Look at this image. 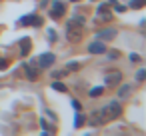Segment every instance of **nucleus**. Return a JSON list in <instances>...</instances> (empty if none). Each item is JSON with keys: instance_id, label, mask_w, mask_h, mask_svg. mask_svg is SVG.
I'll list each match as a JSON object with an SVG mask.
<instances>
[{"instance_id": "18", "label": "nucleus", "mask_w": 146, "mask_h": 136, "mask_svg": "<svg viewBox=\"0 0 146 136\" xmlns=\"http://www.w3.org/2000/svg\"><path fill=\"white\" fill-rule=\"evenodd\" d=\"M40 126L44 128V132H48V130H50V126H48V122H46V120H40Z\"/></svg>"}, {"instance_id": "11", "label": "nucleus", "mask_w": 146, "mask_h": 136, "mask_svg": "<svg viewBox=\"0 0 146 136\" xmlns=\"http://www.w3.org/2000/svg\"><path fill=\"white\" fill-rule=\"evenodd\" d=\"M26 76H28L30 80H36V76H38L36 68H32V66H26Z\"/></svg>"}, {"instance_id": "13", "label": "nucleus", "mask_w": 146, "mask_h": 136, "mask_svg": "<svg viewBox=\"0 0 146 136\" xmlns=\"http://www.w3.org/2000/svg\"><path fill=\"white\" fill-rule=\"evenodd\" d=\"M142 6H146V0H132L130 2V8H134V10H138Z\"/></svg>"}, {"instance_id": "8", "label": "nucleus", "mask_w": 146, "mask_h": 136, "mask_svg": "<svg viewBox=\"0 0 146 136\" xmlns=\"http://www.w3.org/2000/svg\"><path fill=\"white\" fill-rule=\"evenodd\" d=\"M130 94H132V88H130V84H124V86H120V90H118V98H120V100L128 98Z\"/></svg>"}, {"instance_id": "21", "label": "nucleus", "mask_w": 146, "mask_h": 136, "mask_svg": "<svg viewBox=\"0 0 146 136\" xmlns=\"http://www.w3.org/2000/svg\"><path fill=\"white\" fill-rule=\"evenodd\" d=\"M104 10H108V6L106 4H98V12H104Z\"/></svg>"}, {"instance_id": "25", "label": "nucleus", "mask_w": 146, "mask_h": 136, "mask_svg": "<svg viewBox=\"0 0 146 136\" xmlns=\"http://www.w3.org/2000/svg\"><path fill=\"white\" fill-rule=\"evenodd\" d=\"M0 68H2V70L6 68V60H0Z\"/></svg>"}, {"instance_id": "9", "label": "nucleus", "mask_w": 146, "mask_h": 136, "mask_svg": "<svg viewBox=\"0 0 146 136\" xmlns=\"http://www.w3.org/2000/svg\"><path fill=\"white\" fill-rule=\"evenodd\" d=\"M20 24H34V26H40V24H42V20H40V18H36V16L32 14V16L22 18V20H20Z\"/></svg>"}, {"instance_id": "22", "label": "nucleus", "mask_w": 146, "mask_h": 136, "mask_svg": "<svg viewBox=\"0 0 146 136\" xmlns=\"http://www.w3.org/2000/svg\"><path fill=\"white\" fill-rule=\"evenodd\" d=\"M130 60H132V62H138L140 56H138V54H130Z\"/></svg>"}, {"instance_id": "2", "label": "nucleus", "mask_w": 146, "mask_h": 136, "mask_svg": "<svg viewBox=\"0 0 146 136\" xmlns=\"http://www.w3.org/2000/svg\"><path fill=\"white\" fill-rule=\"evenodd\" d=\"M82 26H84V16H72V18L66 22V38H68L70 42L82 40V34H84Z\"/></svg>"}, {"instance_id": "4", "label": "nucleus", "mask_w": 146, "mask_h": 136, "mask_svg": "<svg viewBox=\"0 0 146 136\" xmlns=\"http://www.w3.org/2000/svg\"><path fill=\"white\" fill-rule=\"evenodd\" d=\"M88 52L90 54H104L106 52V46H104L102 40H94V42L88 44Z\"/></svg>"}, {"instance_id": "19", "label": "nucleus", "mask_w": 146, "mask_h": 136, "mask_svg": "<svg viewBox=\"0 0 146 136\" xmlns=\"http://www.w3.org/2000/svg\"><path fill=\"white\" fill-rule=\"evenodd\" d=\"M72 106H74V108H76V110H78V112H80V110H82V106H80V102H78V100H72Z\"/></svg>"}, {"instance_id": "17", "label": "nucleus", "mask_w": 146, "mask_h": 136, "mask_svg": "<svg viewBox=\"0 0 146 136\" xmlns=\"http://www.w3.org/2000/svg\"><path fill=\"white\" fill-rule=\"evenodd\" d=\"M144 78H146V70L142 68V70H138V74H136V80H138V82H142Z\"/></svg>"}, {"instance_id": "26", "label": "nucleus", "mask_w": 146, "mask_h": 136, "mask_svg": "<svg viewBox=\"0 0 146 136\" xmlns=\"http://www.w3.org/2000/svg\"><path fill=\"white\" fill-rule=\"evenodd\" d=\"M72 2H78V0H72Z\"/></svg>"}, {"instance_id": "23", "label": "nucleus", "mask_w": 146, "mask_h": 136, "mask_svg": "<svg viewBox=\"0 0 146 136\" xmlns=\"http://www.w3.org/2000/svg\"><path fill=\"white\" fill-rule=\"evenodd\" d=\"M48 38H50V40H56V34H54L52 30H48Z\"/></svg>"}, {"instance_id": "20", "label": "nucleus", "mask_w": 146, "mask_h": 136, "mask_svg": "<svg viewBox=\"0 0 146 136\" xmlns=\"http://www.w3.org/2000/svg\"><path fill=\"white\" fill-rule=\"evenodd\" d=\"M80 68V64H76V62H72L70 66H68V70H78Z\"/></svg>"}, {"instance_id": "16", "label": "nucleus", "mask_w": 146, "mask_h": 136, "mask_svg": "<svg viewBox=\"0 0 146 136\" xmlns=\"http://www.w3.org/2000/svg\"><path fill=\"white\" fill-rule=\"evenodd\" d=\"M68 74V70L64 68V70H56V72H52V78H62V76H66Z\"/></svg>"}, {"instance_id": "14", "label": "nucleus", "mask_w": 146, "mask_h": 136, "mask_svg": "<svg viewBox=\"0 0 146 136\" xmlns=\"http://www.w3.org/2000/svg\"><path fill=\"white\" fill-rule=\"evenodd\" d=\"M82 124H84V114H80V112H78V114H76V118H74V126H76V128H80Z\"/></svg>"}, {"instance_id": "15", "label": "nucleus", "mask_w": 146, "mask_h": 136, "mask_svg": "<svg viewBox=\"0 0 146 136\" xmlns=\"http://www.w3.org/2000/svg\"><path fill=\"white\" fill-rule=\"evenodd\" d=\"M52 88L58 92H66V84H62V82H52Z\"/></svg>"}, {"instance_id": "7", "label": "nucleus", "mask_w": 146, "mask_h": 136, "mask_svg": "<svg viewBox=\"0 0 146 136\" xmlns=\"http://www.w3.org/2000/svg\"><path fill=\"white\" fill-rule=\"evenodd\" d=\"M52 62H54V54H50V52H46V54L38 56V64H40V68H48Z\"/></svg>"}, {"instance_id": "10", "label": "nucleus", "mask_w": 146, "mask_h": 136, "mask_svg": "<svg viewBox=\"0 0 146 136\" xmlns=\"http://www.w3.org/2000/svg\"><path fill=\"white\" fill-rule=\"evenodd\" d=\"M20 46H22V48H20L22 54H28V50H30V40H28V38H22V40H20Z\"/></svg>"}, {"instance_id": "3", "label": "nucleus", "mask_w": 146, "mask_h": 136, "mask_svg": "<svg viewBox=\"0 0 146 136\" xmlns=\"http://www.w3.org/2000/svg\"><path fill=\"white\" fill-rule=\"evenodd\" d=\"M120 80H122V74L118 72V70H110L108 74H106V78H104V84L106 86H116V84H120Z\"/></svg>"}, {"instance_id": "1", "label": "nucleus", "mask_w": 146, "mask_h": 136, "mask_svg": "<svg viewBox=\"0 0 146 136\" xmlns=\"http://www.w3.org/2000/svg\"><path fill=\"white\" fill-rule=\"evenodd\" d=\"M122 114V106H120V102H108L106 106H102L100 110H94L92 114H90V126H102V124H106V122H110V120H114V118H118Z\"/></svg>"}, {"instance_id": "5", "label": "nucleus", "mask_w": 146, "mask_h": 136, "mask_svg": "<svg viewBox=\"0 0 146 136\" xmlns=\"http://www.w3.org/2000/svg\"><path fill=\"white\" fill-rule=\"evenodd\" d=\"M64 12H66V8H64L62 2H58V0H56V2H52V10H50V14H52L54 18H60Z\"/></svg>"}, {"instance_id": "27", "label": "nucleus", "mask_w": 146, "mask_h": 136, "mask_svg": "<svg viewBox=\"0 0 146 136\" xmlns=\"http://www.w3.org/2000/svg\"><path fill=\"white\" fill-rule=\"evenodd\" d=\"M110 2H114V0H110Z\"/></svg>"}, {"instance_id": "12", "label": "nucleus", "mask_w": 146, "mask_h": 136, "mask_svg": "<svg viewBox=\"0 0 146 136\" xmlns=\"http://www.w3.org/2000/svg\"><path fill=\"white\" fill-rule=\"evenodd\" d=\"M102 92H104V88L102 86H96V88L90 90V98H98V96H102Z\"/></svg>"}, {"instance_id": "6", "label": "nucleus", "mask_w": 146, "mask_h": 136, "mask_svg": "<svg viewBox=\"0 0 146 136\" xmlns=\"http://www.w3.org/2000/svg\"><path fill=\"white\" fill-rule=\"evenodd\" d=\"M98 40H112L116 36V30L114 28H104V30H98Z\"/></svg>"}, {"instance_id": "24", "label": "nucleus", "mask_w": 146, "mask_h": 136, "mask_svg": "<svg viewBox=\"0 0 146 136\" xmlns=\"http://www.w3.org/2000/svg\"><path fill=\"white\" fill-rule=\"evenodd\" d=\"M108 56H110V58H118V56H120V54H118V52H116V50H114V52H110V54H108Z\"/></svg>"}]
</instances>
